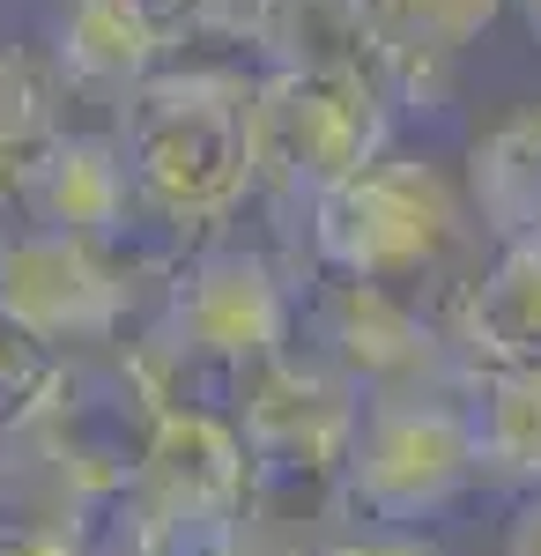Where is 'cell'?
<instances>
[{"label":"cell","instance_id":"obj_1","mask_svg":"<svg viewBox=\"0 0 541 556\" xmlns=\"http://www.w3.org/2000/svg\"><path fill=\"white\" fill-rule=\"evenodd\" d=\"M119 164L134 208L178 253L209 245L252 193V83L230 67H156L119 104Z\"/></svg>","mask_w":541,"mask_h":556},{"label":"cell","instance_id":"obj_4","mask_svg":"<svg viewBox=\"0 0 541 556\" xmlns=\"http://www.w3.org/2000/svg\"><path fill=\"white\" fill-rule=\"evenodd\" d=\"M119 513L134 556H246L252 482L230 416H149Z\"/></svg>","mask_w":541,"mask_h":556},{"label":"cell","instance_id":"obj_12","mask_svg":"<svg viewBox=\"0 0 541 556\" xmlns=\"http://www.w3.org/2000/svg\"><path fill=\"white\" fill-rule=\"evenodd\" d=\"M467 445H475V482H498L534 497L541 490V364L512 371H475L467 393Z\"/></svg>","mask_w":541,"mask_h":556},{"label":"cell","instance_id":"obj_14","mask_svg":"<svg viewBox=\"0 0 541 556\" xmlns=\"http://www.w3.org/2000/svg\"><path fill=\"white\" fill-rule=\"evenodd\" d=\"M372 23L386 30V52H393V97H438L445 83V60L467 52L498 23L504 0H364Z\"/></svg>","mask_w":541,"mask_h":556},{"label":"cell","instance_id":"obj_9","mask_svg":"<svg viewBox=\"0 0 541 556\" xmlns=\"http://www.w3.org/2000/svg\"><path fill=\"white\" fill-rule=\"evenodd\" d=\"M23 215L30 230H60V238H89V245H126V230L141 223L134 186H126L119 141L104 134H45L23 156ZM23 230V238H30Z\"/></svg>","mask_w":541,"mask_h":556},{"label":"cell","instance_id":"obj_10","mask_svg":"<svg viewBox=\"0 0 541 556\" xmlns=\"http://www.w3.org/2000/svg\"><path fill=\"white\" fill-rule=\"evenodd\" d=\"M445 334L467 379L541 364V245H498V260L453 298Z\"/></svg>","mask_w":541,"mask_h":556},{"label":"cell","instance_id":"obj_13","mask_svg":"<svg viewBox=\"0 0 541 556\" xmlns=\"http://www.w3.org/2000/svg\"><path fill=\"white\" fill-rule=\"evenodd\" d=\"M467 201H475V223L498 245H541V104L475 134Z\"/></svg>","mask_w":541,"mask_h":556},{"label":"cell","instance_id":"obj_2","mask_svg":"<svg viewBox=\"0 0 541 556\" xmlns=\"http://www.w3.org/2000/svg\"><path fill=\"white\" fill-rule=\"evenodd\" d=\"M312 260L334 282H372V290H423L467 238V201L438 164L386 149L364 172H349L304 208Z\"/></svg>","mask_w":541,"mask_h":556},{"label":"cell","instance_id":"obj_16","mask_svg":"<svg viewBox=\"0 0 541 556\" xmlns=\"http://www.w3.org/2000/svg\"><path fill=\"white\" fill-rule=\"evenodd\" d=\"M60 97H67V75L45 52L0 45V156L60 134Z\"/></svg>","mask_w":541,"mask_h":556},{"label":"cell","instance_id":"obj_6","mask_svg":"<svg viewBox=\"0 0 541 556\" xmlns=\"http://www.w3.org/2000/svg\"><path fill=\"white\" fill-rule=\"evenodd\" d=\"M475 490L460 401H364L341 453V513L356 527H423Z\"/></svg>","mask_w":541,"mask_h":556},{"label":"cell","instance_id":"obj_20","mask_svg":"<svg viewBox=\"0 0 541 556\" xmlns=\"http://www.w3.org/2000/svg\"><path fill=\"white\" fill-rule=\"evenodd\" d=\"M504 556H541V490L519 497V513H512V527H504Z\"/></svg>","mask_w":541,"mask_h":556},{"label":"cell","instance_id":"obj_21","mask_svg":"<svg viewBox=\"0 0 541 556\" xmlns=\"http://www.w3.org/2000/svg\"><path fill=\"white\" fill-rule=\"evenodd\" d=\"M519 15H527V30H534V45H541V0H512Z\"/></svg>","mask_w":541,"mask_h":556},{"label":"cell","instance_id":"obj_17","mask_svg":"<svg viewBox=\"0 0 541 556\" xmlns=\"http://www.w3.org/2000/svg\"><path fill=\"white\" fill-rule=\"evenodd\" d=\"M67 386V356H52L45 342H30L23 327L0 319V445L23 438Z\"/></svg>","mask_w":541,"mask_h":556},{"label":"cell","instance_id":"obj_18","mask_svg":"<svg viewBox=\"0 0 541 556\" xmlns=\"http://www.w3.org/2000/svg\"><path fill=\"white\" fill-rule=\"evenodd\" d=\"M141 23H149V38L164 45H186V38H260V23H267V8L275 0H126Z\"/></svg>","mask_w":541,"mask_h":556},{"label":"cell","instance_id":"obj_19","mask_svg":"<svg viewBox=\"0 0 541 556\" xmlns=\"http://www.w3.org/2000/svg\"><path fill=\"white\" fill-rule=\"evenodd\" d=\"M297 556H445V549L423 527H349V534H327V542H312Z\"/></svg>","mask_w":541,"mask_h":556},{"label":"cell","instance_id":"obj_5","mask_svg":"<svg viewBox=\"0 0 541 556\" xmlns=\"http://www.w3.org/2000/svg\"><path fill=\"white\" fill-rule=\"evenodd\" d=\"M393 141V97L349 75H290L267 67L252 83V193L282 208H312L327 186L364 172Z\"/></svg>","mask_w":541,"mask_h":556},{"label":"cell","instance_id":"obj_7","mask_svg":"<svg viewBox=\"0 0 541 556\" xmlns=\"http://www.w3.org/2000/svg\"><path fill=\"white\" fill-rule=\"evenodd\" d=\"M297 319L312 327V356L356 386V401H460L467 393L445 319H430L401 290L319 282L297 304Z\"/></svg>","mask_w":541,"mask_h":556},{"label":"cell","instance_id":"obj_11","mask_svg":"<svg viewBox=\"0 0 541 556\" xmlns=\"http://www.w3.org/2000/svg\"><path fill=\"white\" fill-rule=\"evenodd\" d=\"M252 45L267 52V67L349 75V83H378L393 97V52H386V30L372 23L364 0H275Z\"/></svg>","mask_w":541,"mask_h":556},{"label":"cell","instance_id":"obj_3","mask_svg":"<svg viewBox=\"0 0 541 556\" xmlns=\"http://www.w3.org/2000/svg\"><path fill=\"white\" fill-rule=\"evenodd\" d=\"M356 386L334 364H319L312 349H282L260 371H246L238 401H230V430L246 445V482H252V519L275 513H327L341 505V453L356 438Z\"/></svg>","mask_w":541,"mask_h":556},{"label":"cell","instance_id":"obj_8","mask_svg":"<svg viewBox=\"0 0 541 556\" xmlns=\"http://www.w3.org/2000/svg\"><path fill=\"white\" fill-rule=\"evenodd\" d=\"M134 304V260L119 245H89L60 230H30L0 245V319L23 327L52 356L112 342Z\"/></svg>","mask_w":541,"mask_h":556},{"label":"cell","instance_id":"obj_15","mask_svg":"<svg viewBox=\"0 0 541 556\" xmlns=\"http://www.w3.org/2000/svg\"><path fill=\"white\" fill-rule=\"evenodd\" d=\"M164 45L149 38V23L126 0H67L60 23V75H75L89 89H134L141 75H156Z\"/></svg>","mask_w":541,"mask_h":556}]
</instances>
